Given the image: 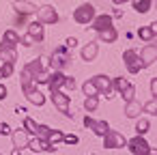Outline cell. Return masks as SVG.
Listing matches in <instances>:
<instances>
[{
	"label": "cell",
	"instance_id": "obj_7",
	"mask_svg": "<svg viewBox=\"0 0 157 155\" xmlns=\"http://www.w3.org/2000/svg\"><path fill=\"white\" fill-rule=\"evenodd\" d=\"M123 63L127 67L129 73H140L142 71V63H140V56H138V50H125L123 52Z\"/></svg>",
	"mask_w": 157,
	"mask_h": 155
},
{
	"label": "cell",
	"instance_id": "obj_13",
	"mask_svg": "<svg viewBox=\"0 0 157 155\" xmlns=\"http://www.w3.org/2000/svg\"><path fill=\"white\" fill-rule=\"evenodd\" d=\"M97 54H99V45H97L95 41L86 43V45L82 48V52H80V56H82L84 63H93V60L97 58Z\"/></svg>",
	"mask_w": 157,
	"mask_h": 155
},
{
	"label": "cell",
	"instance_id": "obj_29",
	"mask_svg": "<svg viewBox=\"0 0 157 155\" xmlns=\"http://www.w3.org/2000/svg\"><path fill=\"white\" fill-rule=\"evenodd\" d=\"M146 131H151V121H148V118H138V123H136V134H138V136H144Z\"/></svg>",
	"mask_w": 157,
	"mask_h": 155
},
{
	"label": "cell",
	"instance_id": "obj_8",
	"mask_svg": "<svg viewBox=\"0 0 157 155\" xmlns=\"http://www.w3.org/2000/svg\"><path fill=\"white\" fill-rule=\"evenodd\" d=\"M90 82L95 84V88H97V93L99 95H103V97H112V93H114V88H112V80L108 78V76H103V73H97L95 78H90Z\"/></svg>",
	"mask_w": 157,
	"mask_h": 155
},
{
	"label": "cell",
	"instance_id": "obj_19",
	"mask_svg": "<svg viewBox=\"0 0 157 155\" xmlns=\"http://www.w3.org/2000/svg\"><path fill=\"white\" fill-rule=\"evenodd\" d=\"M138 37H140L144 43H153V41H155V37H157V28H155V24L142 26V28L138 30Z\"/></svg>",
	"mask_w": 157,
	"mask_h": 155
},
{
	"label": "cell",
	"instance_id": "obj_16",
	"mask_svg": "<svg viewBox=\"0 0 157 155\" xmlns=\"http://www.w3.org/2000/svg\"><path fill=\"white\" fill-rule=\"evenodd\" d=\"M28 26V33L26 35H30L37 43H41L43 39H45V28H43V24H39V22H30V24H26Z\"/></svg>",
	"mask_w": 157,
	"mask_h": 155
},
{
	"label": "cell",
	"instance_id": "obj_38",
	"mask_svg": "<svg viewBox=\"0 0 157 155\" xmlns=\"http://www.w3.org/2000/svg\"><path fill=\"white\" fill-rule=\"evenodd\" d=\"M20 43H22V45H26V48H33V45H35L37 41H35V39H33L30 35H24V37L20 39Z\"/></svg>",
	"mask_w": 157,
	"mask_h": 155
},
{
	"label": "cell",
	"instance_id": "obj_2",
	"mask_svg": "<svg viewBox=\"0 0 157 155\" xmlns=\"http://www.w3.org/2000/svg\"><path fill=\"white\" fill-rule=\"evenodd\" d=\"M112 88L125 99V103L131 101V99H136V97H133V95H136V86H133L127 78H114V80H112Z\"/></svg>",
	"mask_w": 157,
	"mask_h": 155
},
{
	"label": "cell",
	"instance_id": "obj_40",
	"mask_svg": "<svg viewBox=\"0 0 157 155\" xmlns=\"http://www.w3.org/2000/svg\"><path fill=\"white\" fill-rule=\"evenodd\" d=\"M11 134V127L7 123H0V136H9Z\"/></svg>",
	"mask_w": 157,
	"mask_h": 155
},
{
	"label": "cell",
	"instance_id": "obj_41",
	"mask_svg": "<svg viewBox=\"0 0 157 155\" xmlns=\"http://www.w3.org/2000/svg\"><path fill=\"white\" fill-rule=\"evenodd\" d=\"M75 45H78V39H75V37H67L65 48H75Z\"/></svg>",
	"mask_w": 157,
	"mask_h": 155
},
{
	"label": "cell",
	"instance_id": "obj_25",
	"mask_svg": "<svg viewBox=\"0 0 157 155\" xmlns=\"http://www.w3.org/2000/svg\"><path fill=\"white\" fill-rule=\"evenodd\" d=\"M131 7L136 13H148L153 7V0H131Z\"/></svg>",
	"mask_w": 157,
	"mask_h": 155
},
{
	"label": "cell",
	"instance_id": "obj_9",
	"mask_svg": "<svg viewBox=\"0 0 157 155\" xmlns=\"http://www.w3.org/2000/svg\"><path fill=\"white\" fill-rule=\"evenodd\" d=\"M138 56H140L142 69L151 67V65L157 60V45H155V43H146V45L142 48V52H138Z\"/></svg>",
	"mask_w": 157,
	"mask_h": 155
},
{
	"label": "cell",
	"instance_id": "obj_12",
	"mask_svg": "<svg viewBox=\"0 0 157 155\" xmlns=\"http://www.w3.org/2000/svg\"><path fill=\"white\" fill-rule=\"evenodd\" d=\"M110 26H112V15H108V13L95 15L93 22H90V28H93L95 33H101V30H105V28H110Z\"/></svg>",
	"mask_w": 157,
	"mask_h": 155
},
{
	"label": "cell",
	"instance_id": "obj_48",
	"mask_svg": "<svg viewBox=\"0 0 157 155\" xmlns=\"http://www.w3.org/2000/svg\"><path fill=\"white\" fill-rule=\"evenodd\" d=\"M148 155H155V151H151V153H148Z\"/></svg>",
	"mask_w": 157,
	"mask_h": 155
},
{
	"label": "cell",
	"instance_id": "obj_20",
	"mask_svg": "<svg viewBox=\"0 0 157 155\" xmlns=\"http://www.w3.org/2000/svg\"><path fill=\"white\" fill-rule=\"evenodd\" d=\"M140 114H142V103H140V101L131 99V101L125 103V116H127V118H138Z\"/></svg>",
	"mask_w": 157,
	"mask_h": 155
},
{
	"label": "cell",
	"instance_id": "obj_47",
	"mask_svg": "<svg viewBox=\"0 0 157 155\" xmlns=\"http://www.w3.org/2000/svg\"><path fill=\"white\" fill-rule=\"evenodd\" d=\"M11 155H22V149H15V146H13V151H11Z\"/></svg>",
	"mask_w": 157,
	"mask_h": 155
},
{
	"label": "cell",
	"instance_id": "obj_10",
	"mask_svg": "<svg viewBox=\"0 0 157 155\" xmlns=\"http://www.w3.org/2000/svg\"><path fill=\"white\" fill-rule=\"evenodd\" d=\"M125 144H127L125 136L118 134V131H114V129H110V131L103 136V146H105V149H123Z\"/></svg>",
	"mask_w": 157,
	"mask_h": 155
},
{
	"label": "cell",
	"instance_id": "obj_45",
	"mask_svg": "<svg viewBox=\"0 0 157 155\" xmlns=\"http://www.w3.org/2000/svg\"><path fill=\"white\" fill-rule=\"evenodd\" d=\"M93 123H95V118H93L90 114H86V116H84V127H88V129H90V125H93Z\"/></svg>",
	"mask_w": 157,
	"mask_h": 155
},
{
	"label": "cell",
	"instance_id": "obj_27",
	"mask_svg": "<svg viewBox=\"0 0 157 155\" xmlns=\"http://www.w3.org/2000/svg\"><path fill=\"white\" fill-rule=\"evenodd\" d=\"M63 131L60 129H50V134H48V138H45V142L48 144H52V146H56L58 142H63Z\"/></svg>",
	"mask_w": 157,
	"mask_h": 155
},
{
	"label": "cell",
	"instance_id": "obj_44",
	"mask_svg": "<svg viewBox=\"0 0 157 155\" xmlns=\"http://www.w3.org/2000/svg\"><path fill=\"white\" fill-rule=\"evenodd\" d=\"M26 17H28V15H17V13H15V26H20V24H26Z\"/></svg>",
	"mask_w": 157,
	"mask_h": 155
},
{
	"label": "cell",
	"instance_id": "obj_4",
	"mask_svg": "<svg viewBox=\"0 0 157 155\" xmlns=\"http://www.w3.org/2000/svg\"><path fill=\"white\" fill-rule=\"evenodd\" d=\"M37 22L39 24H43V26H52V24H58V11L52 7V5H43V7H39L37 9Z\"/></svg>",
	"mask_w": 157,
	"mask_h": 155
},
{
	"label": "cell",
	"instance_id": "obj_37",
	"mask_svg": "<svg viewBox=\"0 0 157 155\" xmlns=\"http://www.w3.org/2000/svg\"><path fill=\"white\" fill-rule=\"evenodd\" d=\"M50 129H52V127H48V125H39L35 136H37V138H41V140H45V138H48V134H50Z\"/></svg>",
	"mask_w": 157,
	"mask_h": 155
},
{
	"label": "cell",
	"instance_id": "obj_24",
	"mask_svg": "<svg viewBox=\"0 0 157 155\" xmlns=\"http://www.w3.org/2000/svg\"><path fill=\"white\" fill-rule=\"evenodd\" d=\"M99 35V41L101 43H114L116 39H118V30L114 28V26H110V28H105V30H101V33H97Z\"/></svg>",
	"mask_w": 157,
	"mask_h": 155
},
{
	"label": "cell",
	"instance_id": "obj_18",
	"mask_svg": "<svg viewBox=\"0 0 157 155\" xmlns=\"http://www.w3.org/2000/svg\"><path fill=\"white\" fill-rule=\"evenodd\" d=\"M11 138H13V146L15 149H26L28 146V134L20 127V129H15V131H11Z\"/></svg>",
	"mask_w": 157,
	"mask_h": 155
},
{
	"label": "cell",
	"instance_id": "obj_32",
	"mask_svg": "<svg viewBox=\"0 0 157 155\" xmlns=\"http://www.w3.org/2000/svg\"><path fill=\"white\" fill-rule=\"evenodd\" d=\"M37 127H39V123L35 118H30V116L24 118V131L26 134H37Z\"/></svg>",
	"mask_w": 157,
	"mask_h": 155
},
{
	"label": "cell",
	"instance_id": "obj_22",
	"mask_svg": "<svg viewBox=\"0 0 157 155\" xmlns=\"http://www.w3.org/2000/svg\"><path fill=\"white\" fill-rule=\"evenodd\" d=\"M24 95H26V99H28V101H30L33 106H39V108H41V106L45 103V95H43V93H41V91H39L37 86H35L33 91L24 93Z\"/></svg>",
	"mask_w": 157,
	"mask_h": 155
},
{
	"label": "cell",
	"instance_id": "obj_17",
	"mask_svg": "<svg viewBox=\"0 0 157 155\" xmlns=\"http://www.w3.org/2000/svg\"><path fill=\"white\" fill-rule=\"evenodd\" d=\"M65 73L63 71H52L50 73V78H48V86H50V93L52 91H60L63 88V84H65Z\"/></svg>",
	"mask_w": 157,
	"mask_h": 155
},
{
	"label": "cell",
	"instance_id": "obj_49",
	"mask_svg": "<svg viewBox=\"0 0 157 155\" xmlns=\"http://www.w3.org/2000/svg\"><path fill=\"white\" fill-rule=\"evenodd\" d=\"M90 155H95V153H90Z\"/></svg>",
	"mask_w": 157,
	"mask_h": 155
},
{
	"label": "cell",
	"instance_id": "obj_34",
	"mask_svg": "<svg viewBox=\"0 0 157 155\" xmlns=\"http://www.w3.org/2000/svg\"><path fill=\"white\" fill-rule=\"evenodd\" d=\"M82 93H84L86 97H90V95H99V93H97V88H95V84H93L90 80H86V82L82 84Z\"/></svg>",
	"mask_w": 157,
	"mask_h": 155
},
{
	"label": "cell",
	"instance_id": "obj_26",
	"mask_svg": "<svg viewBox=\"0 0 157 155\" xmlns=\"http://www.w3.org/2000/svg\"><path fill=\"white\" fill-rule=\"evenodd\" d=\"M90 129H93V134H95V136L103 138V136L110 131V125H108V121H95V123L90 125Z\"/></svg>",
	"mask_w": 157,
	"mask_h": 155
},
{
	"label": "cell",
	"instance_id": "obj_46",
	"mask_svg": "<svg viewBox=\"0 0 157 155\" xmlns=\"http://www.w3.org/2000/svg\"><path fill=\"white\" fill-rule=\"evenodd\" d=\"M112 5H116V7H121V5H125V2H129V0H110Z\"/></svg>",
	"mask_w": 157,
	"mask_h": 155
},
{
	"label": "cell",
	"instance_id": "obj_43",
	"mask_svg": "<svg viewBox=\"0 0 157 155\" xmlns=\"http://www.w3.org/2000/svg\"><path fill=\"white\" fill-rule=\"evenodd\" d=\"M9 95V91H7V86L5 84H0V101H5V97Z\"/></svg>",
	"mask_w": 157,
	"mask_h": 155
},
{
	"label": "cell",
	"instance_id": "obj_42",
	"mask_svg": "<svg viewBox=\"0 0 157 155\" xmlns=\"http://www.w3.org/2000/svg\"><path fill=\"white\" fill-rule=\"evenodd\" d=\"M151 95H153V97H157V78H153V80H151Z\"/></svg>",
	"mask_w": 157,
	"mask_h": 155
},
{
	"label": "cell",
	"instance_id": "obj_11",
	"mask_svg": "<svg viewBox=\"0 0 157 155\" xmlns=\"http://www.w3.org/2000/svg\"><path fill=\"white\" fill-rule=\"evenodd\" d=\"M13 9L17 15H35L39 7L35 2H28V0H13Z\"/></svg>",
	"mask_w": 157,
	"mask_h": 155
},
{
	"label": "cell",
	"instance_id": "obj_28",
	"mask_svg": "<svg viewBox=\"0 0 157 155\" xmlns=\"http://www.w3.org/2000/svg\"><path fill=\"white\" fill-rule=\"evenodd\" d=\"M97 106H99V95H90V97L84 99V110L86 112H95Z\"/></svg>",
	"mask_w": 157,
	"mask_h": 155
},
{
	"label": "cell",
	"instance_id": "obj_35",
	"mask_svg": "<svg viewBox=\"0 0 157 155\" xmlns=\"http://www.w3.org/2000/svg\"><path fill=\"white\" fill-rule=\"evenodd\" d=\"M48 78H50V73L48 71H41V73H37L35 78H33V82L39 86V84H48Z\"/></svg>",
	"mask_w": 157,
	"mask_h": 155
},
{
	"label": "cell",
	"instance_id": "obj_23",
	"mask_svg": "<svg viewBox=\"0 0 157 155\" xmlns=\"http://www.w3.org/2000/svg\"><path fill=\"white\" fill-rule=\"evenodd\" d=\"M0 60L15 65V60H17V50H15V48H5V45H0Z\"/></svg>",
	"mask_w": 157,
	"mask_h": 155
},
{
	"label": "cell",
	"instance_id": "obj_36",
	"mask_svg": "<svg viewBox=\"0 0 157 155\" xmlns=\"http://www.w3.org/2000/svg\"><path fill=\"white\" fill-rule=\"evenodd\" d=\"M63 142L69 144V146H75V144L80 142V138H78L75 134H65V136H63Z\"/></svg>",
	"mask_w": 157,
	"mask_h": 155
},
{
	"label": "cell",
	"instance_id": "obj_39",
	"mask_svg": "<svg viewBox=\"0 0 157 155\" xmlns=\"http://www.w3.org/2000/svg\"><path fill=\"white\" fill-rule=\"evenodd\" d=\"M65 88H69V91H75V86H78V82H75V78H65V84H63Z\"/></svg>",
	"mask_w": 157,
	"mask_h": 155
},
{
	"label": "cell",
	"instance_id": "obj_15",
	"mask_svg": "<svg viewBox=\"0 0 157 155\" xmlns=\"http://www.w3.org/2000/svg\"><path fill=\"white\" fill-rule=\"evenodd\" d=\"M20 35H17V30H5V35H2V39H0V45H5V48H17L20 45Z\"/></svg>",
	"mask_w": 157,
	"mask_h": 155
},
{
	"label": "cell",
	"instance_id": "obj_30",
	"mask_svg": "<svg viewBox=\"0 0 157 155\" xmlns=\"http://www.w3.org/2000/svg\"><path fill=\"white\" fill-rule=\"evenodd\" d=\"M35 86H37V84L33 82V78H30L26 71H22V91H24V93H28V91H33Z\"/></svg>",
	"mask_w": 157,
	"mask_h": 155
},
{
	"label": "cell",
	"instance_id": "obj_6",
	"mask_svg": "<svg viewBox=\"0 0 157 155\" xmlns=\"http://www.w3.org/2000/svg\"><path fill=\"white\" fill-rule=\"evenodd\" d=\"M125 146L131 151V155H148L153 151V146L144 140V136H133L131 140H127Z\"/></svg>",
	"mask_w": 157,
	"mask_h": 155
},
{
	"label": "cell",
	"instance_id": "obj_14",
	"mask_svg": "<svg viewBox=\"0 0 157 155\" xmlns=\"http://www.w3.org/2000/svg\"><path fill=\"white\" fill-rule=\"evenodd\" d=\"M28 149H30L33 153H41V151L54 153V151H56V146L48 144V142H45V140H41V138H33V140H28Z\"/></svg>",
	"mask_w": 157,
	"mask_h": 155
},
{
	"label": "cell",
	"instance_id": "obj_3",
	"mask_svg": "<svg viewBox=\"0 0 157 155\" xmlns=\"http://www.w3.org/2000/svg\"><path fill=\"white\" fill-rule=\"evenodd\" d=\"M50 99H52V103H54L67 118H73V112H71V97H69V95H65L63 91H52V93H50Z\"/></svg>",
	"mask_w": 157,
	"mask_h": 155
},
{
	"label": "cell",
	"instance_id": "obj_33",
	"mask_svg": "<svg viewBox=\"0 0 157 155\" xmlns=\"http://www.w3.org/2000/svg\"><path fill=\"white\" fill-rule=\"evenodd\" d=\"M13 76V65L11 63H2L0 65V80H7Z\"/></svg>",
	"mask_w": 157,
	"mask_h": 155
},
{
	"label": "cell",
	"instance_id": "obj_5",
	"mask_svg": "<svg viewBox=\"0 0 157 155\" xmlns=\"http://www.w3.org/2000/svg\"><path fill=\"white\" fill-rule=\"evenodd\" d=\"M69 60H71V56H69V50L67 48H56L52 52V56H50V65H52L54 71H63L69 65Z\"/></svg>",
	"mask_w": 157,
	"mask_h": 155
},
{
	"label": "cell",
	"instance_id": "obj_21",
	"mask_svg": "<svg viewBox=\"0 0 157 155\" xmlns=\"http://www.w3.org/2000/svg\"><path fill=\"white\" fill-rule=\"evenodd\" d=\"M24 71H26L30 78H35V76H37V73H41V71H45V67H43V58H35V60L26 63Z\"/></svg>",
	"mask_w": 157,
	"mask_h": 155
},
{
	"label": "cell",
	"instance_id": "obj_1",
	"mask_svg": "<svg viewBox=\"0 0 157 155\" xmlns=\"http://www.w3.org/2000/svg\"><path fill=\"white\" fill-rule=\"evenodd\" d=\"M95 15H97V13H95V5H90V2H82V5L73 11V22L80 24V26H86V24L93 22Z\"/></svg>",
	"mask_w": 157,
	"mask_h": 155
},
{
	"label": "cell",
	"instance_id": "obj_31",
	"mask_svg": "<svg viewBox=\"0 0 157 155\" xmlns=\"http://www.w3.org/2000/svg\"><path fill=\"white\" fill-rule=\"evenodd\" d=\"M142 112H148V114H157V97H151L146 103H142Z\"/></svg>",
	"mask_w": 157,
	"mask_h": 155
}]
</instances>
